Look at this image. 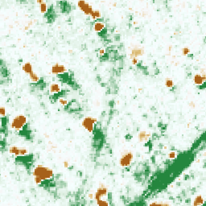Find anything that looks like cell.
I'll list each match as a JSON object with an SVG mask.
<instances>
[{
	"instance_id": "6da1fadb",
	"label": "cell",
	"mask_w": 206,
	"mask_h": 206,
	"mask_svg": "<svg viewBox=\"0 0 206 206\" xmlns=\"http://www.w3.org/2000/svg\"><path fill=\"white\" fill-rule=\"evenodd\" d=\"M33 176H38L41 178L43 180L46 179H51L54 176V173L52 169L45 167L42 164H39L35 166L34 168L33 172H32Z\"/></svg>"
},
{
	"instance_id": "7a4b0ae2",
	"label": "cell",
	"mask_w": 206,
	"mask_h": 206,
	"mask_svg": "<svg viewBox=\"0 0 206 206\" xmlns=\"http://www.w3.org/2000/svg\"><path fill=\"white\" fill-rule=\"evenodd\" d=\"M134 160V154L132 151L126 150L122 152L120 156V160H119V164L122 167H128L130 166V164L133 162Z\"/></svg>"
},
{
	"instance_id": "3957f363",
	"label": "cell",
	"mask_w": 206,
	"mask_h": 206,
	"mask_svg": "<svg viewBox=\"0 0 206 206\" xmlns=\"http://www.w3.org/2000/svg\"><path fill=\"white\" fill-rule=\"evenodd\" d=\"M27 118L23 114H19L16 115L11 121V128L12 130H16V131H20L24 126L27 123Z\"/></svg>"
},
{
	"instance_id": "277c9868",
	"label": "cell",
	"mask_w": 206,
	"mask_h": 206,
	"mask_svg": "<svg viewBox=\"0 0 206 206\" xmlns=\"http://www.w3.org/2000/svg\"><path fill=\"white\" fill-rule=\"evenodd\" d=\"M97 122H98L97 118L90 117V116H87V117H86L83 119L82 123H81V125L88 132L93 133V131L94 130V124Z\"/></svg>"
},
{
	"instance_id": "5b68a950",
	"label": "cell",
	"mask_w": 206,
	"mask_h": 206,
	"mask_svg": "<svg viewBox=\"0 0 206 206\" xmlns=\"http://www.w3.org/2000/svg\"><path fill=\"white\" fill-rule=\"evenodd\" d=\"M130 54H129V57L130 59H134V58H138L139 56H142L145 51L143 47L140 46V45H134L130 47Z\"/></svg>"
},
{
	"instance_id": "8992f818",
	"label": "cell",
	"mask_w": 206,
	"mask_h": 206,
	"mask_svg": "<svg viewBox=\"0 0 206 206\" xmlns=\"http://www.w3.org/2000/svg\"><path fill=\"white\" fill-rule=\"evenodd\" d=\"M77 7L84 15H88V16H90L92 12L93 11L92 6L89 5L88 3H86V1H78L77 2Z\"/></svg>"
},
{
	"instance_id": "52a82bcc",
	"label": "cell",
	"mask_w": 206,
	"mask_h": 206,
	"mask_svg": "<svg viewBox=\"0 0 206 206\" xmlns=\"http://www.w3.org/2000/svg\"><path fill=\"white\" fill-rule=\"evenodd\" d=\"M9 153L15 156H24L28 154V150L25 147H19L16 146H10L9 147Z\"/></svg>"
},
{
	"instance_id": "ba28073f",
	"label": "cell",
	"mask_w": 206,
	"mask_h": 206,
	"mask_svg": "<svg viewBox=\"0 0 206 206\" xmlns=\"http://www.w3.org/2000/svg\"><path fill=\"white\" fill-rule=\"evenodd\" d=\"M108 194V188L103 184H100L99 187L97 189V192L94 193V199L96 200L102 199L103 197L107 196Z\"/></svg>"
},
{
	"instance_id": "9c48e42d",
	"label": "cell",
	"mask_w": 206,
	"mask_h": 206,
	"mask_svg": "<svg viewBox=\"0 0 206 206\" xmlns=\"http://www.w3.org/2000/svg\"><path fill=\"white\" fill-rule=\"evenodd\" d=\"M67 72V68L65 65H60V64H55L51 68V73L53 75H59L63 74Z\"/></svg>"
},
{
	"instance_id": "30bf717a",
	"label": "cell",
	"mask_w": 206,
	"mask_h": 206,
	"mask_svg": "<svg viewBox=\"0 0 206 206\" xmlns=\"http://www.w3.org/2000/svg\"><path fill=\"white\" fill-rule=\"evenodd\" d=\"M151 136V135L150 133L147 132L146 130H141L138 135V139L142 143H147L150 140Z\"/></svg>"
},
{
	"instance_id": "8fae6325",
	"label": "cell",
	"mask_w": 206,
	"mask_h": 206,
	"mask_svg": "<svg viewBox=\"0 0 206 206\" xmlns=\"http://www.w3.org/2000/svg\"><path fill=\"white\" fill-rule=\"evenodd\" d=\"M105 23L101 22V21H97L93 23V30L96 32H101L103 31V29L105 28Z\"/></svg>"
},
{
	"instance_id": "7c38bea8",
	"label": "cell",
	"mask_w": 206,
	"mask_h": 206,
	"mask_svg": "<svg viewBox=\"0 0 206 206\" xmlns=\"http://www.w3.org/2000/svg\"><path fill=\"white\" fill-rule=\"evenodd\" d=\"M22 69L23 71L25 72L26 74L29 75L31 72H33V67L31 65V64L30 62H26V63H24L23 65H22Z\"/></svg>"
},
{
	"instance_id": "4fadbf2b",
	"label": "cell",
	"mask_w": 206,
	"mask_h": 206,
	"mask_svg": "<svg viewBox=\"0 0 206 206\" xmlns=\"http://www.w3.org/2000/svg\"><path fill=\"white\" fill-rule=\"evenodd\" d=\"M60 86L57 83H52L49 86V91L52 94H56L60 92Z\"/></svg>"
},
{
	"instance_id": "5bb4252c",
	"label": "cell",
	"mask_w": 206,
	"mask_h": 206,
	"mask_svg": "<svg viewBox=\"0 0 206 206\" xmlns=\"http://www.w3.org/2000/svg\"><path fill=\"white\" fill-rule=\"evenodd\" d=\"M193 82H194V84H197V86H202L204 83V81L200 73H196L194 75V77H193Z\"/></svg>"
},
{
	"instance_id": "9a60e30c",
	"label": "cell",
	"mask_w": 206,
	"mask_h": 206,
	"mask_svg": "<svg viewBox=\"0 0 206 206\" xmlns=\"http://www.w3.org/2000/svg\"><path fill=\"white\" fill-rule=\"evenodd\" d=\"M204 198L201 195H198L195 197L194 200L192 202V204L194 206H199V205H202L204 204Z\"/></svg>"
},
{
	"instance_id": "2e32d148",
	"label": "cell",
	"mask_w": 206,
	"mask_h": 206,
	"mask_svg": "<svg viewBox=\"0 0 206 206\" xmlns=\"http://www.w3.org/2000/svg\"><path fill=\"white\" fill-rule=\"evenodd\" d=\"M28 77H29V79H30V81L32 82V83H37V82H39V81H40V77L35 73V72L33 71L32 72H31V73L28 75Z\"/></svg>"
},
{
	"instance_id": "e0dca14e",
	"label": "cell",
	"mask_w": 206,
	"mask_h": 206,
	"mask_svg": "<svg viewBox=\"0 0 206 206\" xmlns=\"http://www.w3.org/2000/svg\"><path fill=\"white\" fill-rule=\"evenodd\" d=\"M165 86L168 89H172L174 87V81L171 77H167L164 81Z\"/></svg>"
},
{
	"instance_id": "ac0fdd59",
	"label": "cell",
	"mask_w": 206,
	"mask_h": 206,
	"mask_svg": "<svg viewBox=\"0 0 206 206\" xmlns=\"http://www.w3.org/2000/svg\"><path fill=\"white\" fill-rule=\"evenodd\" d=\"M102 17V13L99 10H93V11L92 12V14L90 15V18L92 19H100Z\"/></svg>"
},
{
	"instance_id": "d6986e66",
	"label": "cell",
	"mask_w": 206,
	"mask_h": 206,
	"mask_svg": "<svg viewBox=\"0 0 206 206\" xmlns=\"http://www.w3.org/2000/svg\"><path fill=\"white\" fill-rule=\"evenodd\" d=\"M40 10L42 14H45L47 10V3L46 2H43L41 4H40Z\"/></svg>"
},
{
	"instance_id": "ffe728a7",
	"label": "cell",
	"mask_w": 206,
	"mask_h": 206,
	"mask_svg": "<svg viewBox=\"0 0 206 206\" xmlns=\"http://www.w3.org/2000/svg\"><path fill=\"white\" fill-rule=\"evenodd\" d=\"M181 52H182L183 56H188V54L191 53V50L189 49V47H184L182 49H181Z\"/></svg>"
},
{
	"instance_id": "44dd1931",
	"label": "cell",
	"mask_w": 206,
	"mask_h": 206,
	"mask_svg": "<svg viewBox=\"0 0 206 206\" xmlns=\"http://www.w3.org/2000/svg\"><path fill=\"white\" fill-rule=\"evenodd\" d=\"M97 201V204L99 205V206H102V205H109L110 203L107 202L105 200H102V199H100V200H96Z\"/></svg>"
},
{
	"instance_id": "7402d4cb",
	"label": "cell",
	"mask_w": 206,
	"mask_h": 206,
	"mask_svg": "<svg viewBox=\"0 0 206 206\" xmlns=\"http://www.w3.org/2000/svg\"><path fill=\"white\" fill-rule=\"evenodd\" d=\"M176 156H177V154L176 151H170L168 153V158L170 159V160H174L176 158Z\"/></svg>"
},
{
	"instance_id": "603a6c76",
	"label": "cell",
	"mask_w": 206,
	"mask_h": 206,
	"mask_svg": "<svg viewBox=\"0 0 206 206\" xmlns=\"http://www.w3.org/2000/svg\"><path fill=\"white\" fill-rule=\"evenodd\" d=\"M59 103L61 105H63V106H66V105H68V102L66 100V99H65V98H59Z\"/></svg>"
},
{
	"instance_id": "cb8c5ba5",
	"label": "cell",
	"mask_w": 206,
	"mask_h": 206,
	"mask_svg": "<svg viewBox=\"0 0 206 206\" xmlns=\"http://www.w3.org/2000/svg\"><path fill=\"white\" fill-rule=\"evenodd\" d=\"M34 181H35V183L37 185H40V184H41V183L43 182L44 180L41 178L38 177V176H34Z\"/></svg>"
},
{
	"instance_id": "d4e9b609",
	"label": "cell",
	"mask_w": 206,
	"mask_h": 206,
	"mask_svg": "<svg viewBox=\"0 0 206 206\" xmlns=\"http://www.w3.org/2000/svg\"><path fill=\"white\" fill-rule=\"evenodd\" d=\"M157 204H160V205H168L169 204L168 203H166V202H160V201H154V202H151L150 203V205H157Z\"/></svg>"
},
{
	"instance_id": "484cf974",
	"label": "cell",
	"mask_w": 206,
	"mask_h": 206,
	"mask_svg": "<svg viewBox=\"0 0 206 206\" xmlns=\"http://www.w3.org/2000/svg\"><path fill=\"white\" fill-rule=\"evenodd\" d=\"M0 114H1V117H2V118L5 117V115H6V109H5V107L3 106V105L0 107Z\"/></svg>"
},
{
	"instance_id": "4316f807",
	"label": "cell",
	"mask_w": 206,
	"mask_h": 206,
	"mask_svg": "<svg viewBox=\"0 0 206 206\" xmlns=\"http://www.w3.org/2000/svg\"><path fill=\"white\" fill-rule=\"evenodd\" d=\"M130 60H131V64H132L133 65H138V63H139V59H138V58L131 59Z\"/></svg>"
},
{
	"instance_id": "83f0119b",
	"label": "cell",
	"mask_w": 206,
	"mask_h": 206,
	"mask_svg": "<svg viewBox=\"0 0 206 206\" xmlns=\"http://www.w3.org/2000/svg\"><path fill=\"white\" fill-rule=\"evenodd\" d=\"M105 53V50L104 49V48H101V49H99V51H98V54H99L100 56H104Z\"/></svg>"
},
{
	"instance_id": "f1b7e54d",
	"label": "cell",
	"mask_w": 206,
	"mask_h": 206,
	"mask_svg": "<svg viewBox=\"0 0 206 206\" xmlns=\"http://www.w3.org/2000/svg\"><path fill=\"white\" fill-rule=\"evenodd\" d=\"M63 164H64V166H65V168H68V167H69V163H68L67 160L64 161V162H63Z\"/></svg>"
},
{
	"instance_id": "f546056e",
	"label": "cell",
	"mask_w": 206,
	"mask_h": 206,
	"mask_svg": "<svg viewBox=\"0 0 206 206\" xmlns=\"http://www.w3.org/2000/svg\"><path fill=\"white\" fill-rule=\"evenodd\" d=\"M172 45H169L168 46V48H167V51H168V55H170L171 52H172Z\"/></svg>"
},
{
	"instance_id": "4dcf8cb0",
	"label": "cell",
	"mask_w": 206,
	"mask_h": 206,
	"mask_svg": "<svg viewBox=\"0 0 206 206\" xmlns=\"http://www.w3.org/2000/svg\"><path fill=\"white\" fill-rule=\"evenodd\" d=\"M188 105H189V106H190L192 109H194L195 106H196V105H195V102H191Z\"/></svg>"
},
{
	"instance_id": "1f68e13d",
	"label": "cell",
	"mask_w": 206,
	"mask_h": 206,
	"mask_svg": "<svg viewBox=\"0 0 206 206\" xmlns=\"http://www.w3.org/2000/svg\"><path fill=\"white\" fill-rule=\"evenodd\" d=\"M88 197H89V198L90 200H93L94 199V194H93V193H89V194L88 195Z\"/></svg>"
},
{
	"instance_id": "d6a6232c",
	"label": "cell",
	"mask_w": 206,
	"mask_h": 206,
	"mask_svg": "<svg viewBox=\"0 0 206 206\" xmlns=\"http://www.w3.org/2000/svg\"><path fill=\"white\" fill-rule=\"evenodd\" d=\"M43 2H44V1H41V0H37V1H36V3H39V4H41Z\"/></svg>"
},
{
	"instance_id": "836d02e7",
	"label": "cell",
	"mask_w": 206,
	"mask_h": 206,
	"mask_svg": "<svg viewBox=\"0 0 206 206\" xmlns=\"http://www.w3.org/2000/svg\"><path fill=\"white\" fill-rule=\"evenodd\" d=\"M187 127H188V128H189V127H190V123H189L187 125Z\"/></svg>"
}]
</instances>
